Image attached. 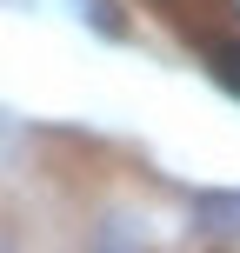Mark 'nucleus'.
I'll list each match as a JSON object with an SVG mask.
<instances>
[{"label":"nucleus","mask_w":240,"mask_h":253,"mask_svg":"<svg viewBox=\"0 0 240 253\" xmlns=\"http://www.w3.org/2000/svg\"><path fill=\"white\" fill-rule=\"evenodd\" d=\"M74 7H80V20H94L100 34H120V13L107 7V0H74Z\"/></svg>","instance_id":"nucleus-1"}]
</instances>
